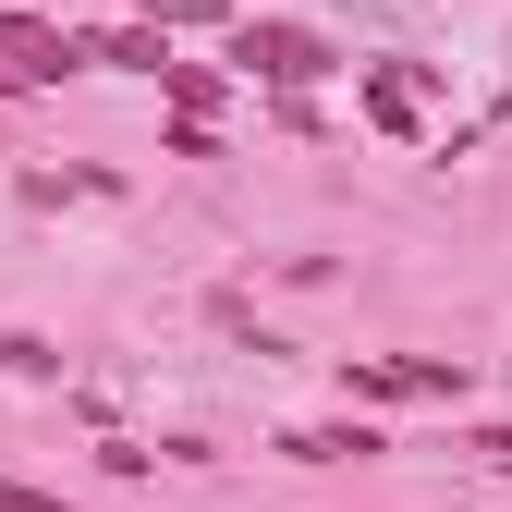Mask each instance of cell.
Here are the masks:
<instances>
[{"label":"cell","mask_w":512,"mask_h":512,"mask_svg":"<svg viewBox=\"0 0 512 512\" xmlns=\"http://www.w3.org/2000/svg\"><path fill=\"white\" fill-rule=\"evenodd\" d=\"M86 61V37H61V25H0V86H61Z\"/></svg>","instance_id":"7a4b0ae2"},{"label":"cell","mask_w":512,"mask_h":512,"mask_svg":"<svg viewBox=\"0 0 512 512\" xmlns=\"http://www.w3.org/2000/svg\"><path fill=\"white\" fill-rule=\"evenodd\" d=\"M244 74H269V86H317V74H330V37H305V25H244Z\"/></svg>","instance_id":"6da1fadb"},{"label":"cell","mask_w":512,"mask_h":512,"mask_svg":"<svg viewBox=\"0 0 512 512\" xmlns=\"http://www.w3.org/2000/svg\"><path fill=\"white\" fill-rule=\"evenodd\" d=\"M366 110L391 122V135H415V74H366Z\"/></svg>","instance_id":"3957f363"}]
</instances>
